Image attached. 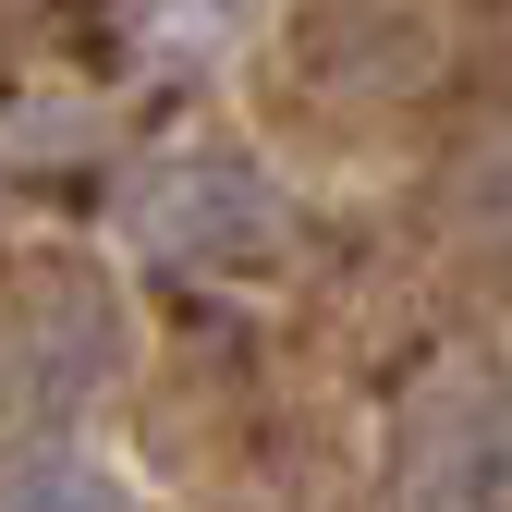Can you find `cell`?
<instances>
[{
    "label": "cell",
    "instance_id": "cell-1",
    "mask_svg": "<svg viewBox=\"0 0 512 512\" xmlns=\"http://www.w3.org/2000/svg\"><path fill=\"white\" fill-rule=\"evenodd\" d=\"M122 232H135L159 269H256V256H281V183L232 159V147H171L135 171V196H122Z\"/></svg>",
    "mask_w": 512,
    "mask_h": 512
},
{
    "label": "cell",
    "instance_id": "cell-2",
    "mask_svg": "<svg viewBox=\"0 0 512 512\" xmlns=\"http://www.w3.org/2000/svg\"><path fill=\"white\" fill-rule=\"evenodd\" d=\"M98 366H110V317L74 281L13 293V317H0V415H61Z\"/></svg>",
    "mask_w": 512,
    "mask_h": 512
},
{
    "label": "cell",
    "instance_id": "cell-3",
    "mask_svg": "<svg viewBox=\"0 0 512 512\" xmlns=\"http://www.w3.org/2000/svg\"><path fill=\"white\" fill-rule=\"evenodd\" d=\"M0 512H135V488H122L98 452H25L13 476H0Z\"/></svg>",
    "mask_w": 512,
    "mask_h": 512
}]
</instances>
